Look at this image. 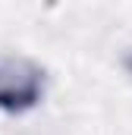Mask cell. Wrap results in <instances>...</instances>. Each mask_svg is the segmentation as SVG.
Returning <instances> with one entry per match:
<instances>
[{
	"instance_id": "6da1fadb",
	"label": "cell",
	"mask_w": 132,
	"mask_h": 135,
	"mask_svg": "<svg viewBox=\"0 0 132 135\" xmlns=\"http://www.w3.org/2000/svg\"><path fill=\"white\" fill-rule=\"evenodd\" d=\"M38 91V75L19 60H0V104L3 107H22L32 104Z\"/></svg>"
}]
</instances>
